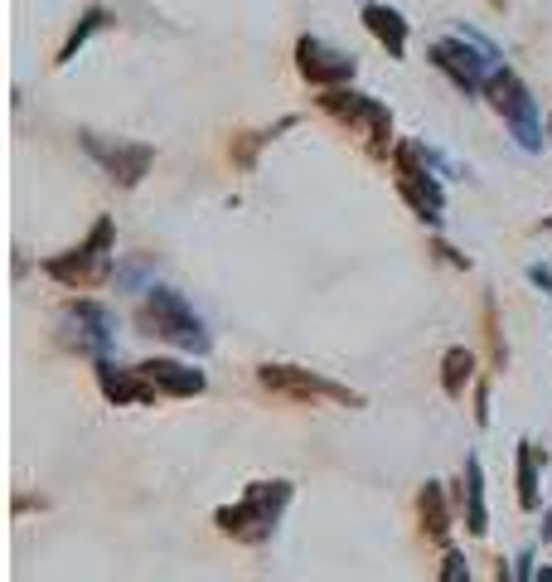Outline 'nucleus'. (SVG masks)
<instances>
[{"label":"nucleus","mask_w":552,"mask_h":582,"mask_svg":"<svg viewBox=\"0 0 552 582\" xmlns=\"http://www.w3.org/2000/svg\"><path fill=\"white\" fill-rule=\"evenodd\" d=\"M519 505L538 510V446L519 442Z\"/></svg>","instance_id":"obj_16"},{"label":"nucleus","mask_w":552,"mask_h":582,"mask_svg":"<svg viewBox=\"0 0 552 582\" xmlns=\"http://www.w3.org/2000/svg\"><path fill=\"white\" fill-rule=\"evenodd\" d=\"M363 24H369V30L383 39L388 54L402 59V49H408V20H402L398 10H388V6H369V10H363Z\"/></svg>","instance_id":"obj_14"},{"label":"nucleus","mask_w":552,"mask_h":582,"mask_svg":"<svg viewBox=\"0 0 552 582\" xmlns=\"http://www.w3.org/2000/svg\"><path fill=\"white\" fill-rule=\"evenodd\" d=\"M441 578H446V582L465 578V559H461V553H446V568H441Z\"/></svg>","instance_id":"obj_21"},{"label":"nucleus","mask_w":552,"mask_h":582,"mask_svg":"<svg viewBox=\"0 0 552 582\" xmlns=\"http://www.w3.org/2000/svg\"><path fill=\"white\" fill-rule=\"evenodd\" d=\"M398 190H402V200H408L416 214H422L426 223H441V204H446V194H441V184L426 175L422 165V146H398Z\"/></svg>","instance_id":"obj_7"},{"label":"nucleus","mask_w":552,"mask_h":582,"mask_svg":"<svg viewBox=\"0 0 552 582\" xmlns=\"http://www.w3.org/2000/svg\"><path fill=\"white\" fill-rule=\"evenodd\" d=\"M465 529L475 539L490 529V520H484V471H480V456L465 461Z\"/></svg>","instance_id":"obj_15"},{"label":"nucleus","mask_w":552,"mask_h":582,"mask_svg":"<svg viewBox=\"0 0 552 582\" xmlns=\"http://www.w3.org/2000/svg\"><path fill=\"white\" fill-rule=\"evenodd\" d=\"M422 520H426V529H432V539H446L451 520H446V505H441V485L436 481H426V491H422Z\"/></svg>","instance_id":"obj_18"},{"label":"nucleus","mask_w":552,"mask_h":582,"mask_svg":"<svg viewBox=\"0 0 552 582\" xmlns=\"http://www.w3.org/2000/svg\"><path fill=\"white\" fill-rule=\"evenodd\" d=\"M112 219H98V229H92V238L83 248H73L69 258H53L44 262L49 277H59V282L69 287H83V282H98V277H107V268H112Z\"/></svg>","instance_id":"obj_6"},{"label":"nucleus","mask_w":552,"mask_h":582,"mask_svg":"<svg viewBox=\"0 0 552 582\" xmlns=\"http://www.w3.org/2000/svg\"><path fill=\"white\" fill-rule=\"evenodd\" d=\"M470 374H475V354L461 350V345L446 350V374H441V383H446V393H451V399H461V393H465Z\"/></svg>","instance_id":"obj_17"},{"label":"nucleus","mask_w":552,"mask_h":582,"mask_svg":"<svg viewBox=\"0 0 552 582\" xmlns=\"http://www.w3.org/2000/svg\"><path fill=\"white\" fill-rule=\"evenodd\" d=\"M490 98H494V108L504 112V122H509V131H514V141L523 146V151H543V122H538V108H533L529 88H523L509 69H500L490 78Z\"/></svg>","instance_id":"obj_4"},{"label":"nucleus","mask_w":552,"mask_h":582,"mask_svg":"<svg viewBox=\"0 0 552 582\" xmlns=\"http://www.w3.org/2000/svg\"><path fill=\"white\" fill-rule=\"evenodd\" d=\"M83 146H88V155L92 161H102V170L112 180H121V184H137L145 170H151V146H137V141H102V137H83Z\"/></svg>","instance_id":"obj_9"},{"label":"nucleus","mask_w":552,"mask_h":582,"mask_svg":"<svg viewBox=\"0 0 552 582\" xmlns=\"http://www.w3.org/2000/svg\"><path fill=\"white\" fill-rule=\"evenodd\" d=\"M98 383L112 403H151L155 399V383L141 374V369H117V364H98Z\"/></svg>","instance_id":"obj_12"},{"label":"nucleus","mask_w":552,"mask_h":582,"mask_svg":"<svg viewBox=\"0 0 552 582\" xmlns=\"http://www.w3.org/2000/svg\"><path fill=\"white\" fill-rule=\"evenodd\" d=\"M529 277H533V287H543V291H552V272H548V268H529Z\"/></svg>","instance_id":"obj_22"},{"label":"nucleus","mask_w":552,"mask_h":582,"mask_svg":"<svg viewBox=\"0 0 552 582\" xmlns=\"http://www.w3.org/2000/svg\"><path fill=\"white\" fill-rule=\"evenodd\" d=\"M320 102H325V112H334L340 122L359 127L373 155H383V151H388V137H393V117H388L373 98H363V92H344V88H330Z\"/></svg>","instance_id":"obj_5"},{"label":"nucleus","mask_w":552,"mask_h":582,"mask_svg":"<svg viewBox=\"0 0 552 582\" xmlns=\"http://www.w3.org/2000/svg\"><path fill=\"white\" fill-rule=\"evenodd\" d=\"M117 282H121V287H141V282H145V268H141V262H131V268L117 272Z\"/></svg>","instance_id":"obj_20"},{"label":"nucleus","mask_w":552,"mask_h":582,"mask_svg":"<svg viewBox=\"0 0 552 582\" xmlns=\"http://www.w3.org/2000/svg\"><path fill=\"white\" fill-rule=\"evenodd\" d=\"M141 374L155 383V393H174V399H190V393H204V374L190 364H174V360H145Z\"/></svg>","instance_id":"obj_13"},{"label":"nucleus","mask_w":552,"mask_h":582,"mask_svg":"<svg viewBox=\"0 0 552 582\" xmlns=\"http://www.w3.org/2000/svg\"><path fill=\"white\" fill-rule=\"evenodd\" d=\"M63 325H73V345L88 354H107L117 345V315L102 301H69L63 307Z\"/></svg>","instance_id":"obj_8"},{"label":"nucleus","mask_w":552,"mask_h":582,"mask_svg":"<svg viewBox=\"0 0 552 582\" xmlns=\"http://www.w3.org/2000/svg\"><path fill=\"white\" fill-rule=\"evenodd\" d=\"M141 325L151 330V335H165L170 345H180L190 354H209V330L190 311V301H184L180 291L151 287V297H145V307H141Z\"/></svg>","instance_id":"obj_2"},{"label":"nucleus","mask_w":552,"mask_h":582,"mask_svg":"<svg viewBox=\"0 0 552 582\" xmlns=\"http://www.w3.org/2000/svg\"><path fill=\"white\" fill-rule=\"evenodd\" d=\"M262 383H267V389L291 393V399H334V403H359L349 389H340V383H330V379H320V374H305V369H291V364H267V369H262Z\"/></svg>","instance_id":"obj_10"},{"label":"nucleus","mask_w":552,"mask_h":582,"mask_svg":"<svg viewBox=\"0 0 552 582\" xmlns=\"http://www.w3.org/2000/svg\"><path fill=\"white\" fill-rule=\"evenodd\" d=\"M432 63L461 92H480L494 73H500V49H494L484 34H475V30H461L455 39H441V44H432Z\"/></svg>","instance_id":"obj_1"},{"label":"nucleus","mask_w":552,"mask_h":582,"mask_svg":"<svg viewBox=\"0 0 552 582\" xmlns=\"http://www.w3.org/2000/svg\"><path fill=\"white\" fill-rule=\"evenodd\" d=\"M287 500H291V481H258V485H248V495H242L238 505L219 510V524L233 539L258 544V539H267L277 529L281 510H287Z\"/></svg>","instance_id":"obj_3"},{"label":"nucleus","mask_w":552,"mask_h":582,"mask_svg":"<svg viewBox=\"0 0 552 582\" xmlns=\"http://www.w3.org/2000/svg\"><path fill=\"white\" fill-rule=\"evenodd\" d=\"M295 54H301V73L311 78V83H325V88L344 83V78H354V69H359L349 54H334V49H325L320 39H301V44H295Z\"/></svg>","instance_id":"obj_11"},{"label":"nucleus","mask_w":552,"mask_h":582,"mask_svg":"<svg viewBox=\"0 0 552 582\" xmlns=\"http://www.w3.org/2000/svg\"><path fill=\"white\" fill-rule=\"evenodd\" d=\"M102 24H107V16H102V10H88V20L78 24V30H73V39H69V44H63V59H73L78 49L88 44V34H92V30H102Z\"/></svg>","instance_id":"obj_19"}]
</instances>
